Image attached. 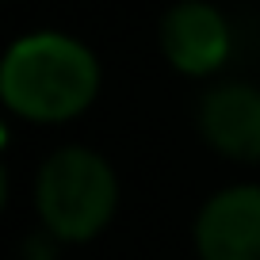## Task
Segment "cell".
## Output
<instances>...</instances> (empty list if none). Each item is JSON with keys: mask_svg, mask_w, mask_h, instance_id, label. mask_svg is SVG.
Segmentation results:
<instances>
[{"mask_svg": "<svg viewBox=\"0 0 260 260\" xmlns=\"http://www.w3.org/2000/svg\"><path fill=\"white\" fill-rule=\"evenodd\" d=\"M100 92V61L84 42L57 31H35L8 46L0 96L12 115L31 122L77 119Z\"/></svg>", "mask_w": 260, "mask_h": 260, "instance_id": "1", "label": "cell"}, {"mask_svg": "<svg viewBox=\"0 0 260 260\" xmlns=\"http://www.w3.org/2000/svg\"><path fill=\"white\" fill-rule=\"evenodd\" d=\"M35 203L57 241H88L111 222L119 203L111 165L81 146L57 149L39 172Z\"/></svg>", "mask_w": 260, "mask_h": 260, "instance_id": "2", "label": "cell"}, {"mask_svg": "<svg viewBox=\"0 0 260 260\" xmlns=\"http://www.w3.org/2000/svg\"><path fill=\"white\" fill-rule=\"evenodd\" d=\"M195 249L203 260H260V187H226L199 211Z\"/></svg>", "mask_w": 260, "mask_h": 260, "instance_id": "3", "label": "cell"}, {"mask_svg": "<svg viewBox=\"0 0 260 260\" xmlns=\"http://www.w3.org/2000/svg\"><path fill=\"white\" fill-rule=\"evenodd\" d=\"M161 50L180 73L207 77L230 57V27L214 4L184 0L161 19Z\"/></svg>", "mask_w": 260, "mask_h": 260, "instance_id": "4", "label": "cell"}, {"mask_svg": "<svg viewBox=\"0 0 260 260\" xmlns=\"http://www.w3.org/2000/svg\"><path fill=\"white\" fill-rule=\"evenodd\" d=\"M199 130L218 153L234 161H260V88L222 84L199 107Z\"/></svg>", "mask_w": 260, "mask_h": 260, "instance_id": "5", "label": "cell"}]
</instances>
